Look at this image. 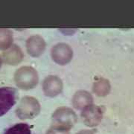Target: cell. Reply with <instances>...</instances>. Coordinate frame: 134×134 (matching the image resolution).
<instances>
[{
    "instance_id": "obj_1",
    "label": "cell",
    "mask_w": 134,
    "mask_h": 134,
    "mask_svg": "<svg viewBox=\"0 0 134 134\" xmlns=\"http://www.w3.org/2000/svg\"><path fill=\"white\" fill-rule=\"evenodd\" d=\"M16 91L11 87L0 88V117L6 114L16 103Z\"/></svg>"
},
{
    "instance_id": "obj_2",
    "label": "cell",
    "mask_w": 134,
    "mask_h": 134,
    "mask_svg": "<svg viewBox=\"0 0 134 134\" xmlns=\"http://www.w3.org/2000/svg\"><path fill=\"white\" fill-rule=\"evenodd\" d=\"M4 134H31V130L28 124L18 123L8 128Z\"/></svg>"
},
{
    "instance_id": "obj_3",
    "label": "cell",
    "mask_w": 134,
    "mask_h": 134,
    "mask_svg": "<svg viewBox=\"0 0 134 134\" xmlns=\"http://www.w3.org/2000/svg\"><path fill=\"white\" fill-rule=\"evenodd\" d=\"M1 66H2V59L0 58V67H1Z\"/></svg>"
}]
</instances>
